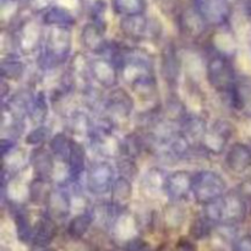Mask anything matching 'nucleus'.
Returning <instances> with one entry per match:
<instances>
[{"label":"nucleus","instance_id":"obj_1","mask_svg":"<svg viewBox=\"0 0 251 251\" xmlns=\"http://www.w3.org/2000/svg\"><path fill=\"white\" fill-rule=\"evenodd\" d=\"M43 46L38 56V66L43 70H51L63 65L71 58V28L47 27Z\"/></svg>","mask_w":251,"mask_h":251},{"label":"nucleus","instance_id":"obj_2","mask_svg":"<svg viewBox=\"0 0 251 251\" xmlns=\"http://www.w3.org/2000/svg\"><path fill=\"white\" fill-rule=\"evenodd\" d=\"M202 213L216 226H237L247 218L248 200L237 189H232L217 200L203 206Z\"/></svg>","mask_w":251,"mask_h":251},{"label":"nucleus","instance_id":"obj_3","mask_svg":"<svg viewBox=\"0 0 251 251\" xmlns=\"http://www.w3.org/2000/svg\"><path fill=\"white\" fill-rule=\"evenodd\" d=\"M205 60V75L207 83L217 91L220 95H225L234 85L237 80V71L232 63V56L215 50L207 43Z\"/></svg>","mask_w":251,"mask_h":251},{"label":"nucleus","instance_id":"obj_4","mask_svg":"<svg viewBox=\"0 0 251 251\" xmlns=\"http://www.w3.org/2000/svg\"><path fill=\"white\" fill-rule=\"evenodd\" d=\"M134 108V97L124 87L118 86L108 91L100 115L113 129L122 130L129 124Z\"/></svg>","mask_w":251,"mask_h":251},{"label":"nucleus","instance_id":"obj_5","mask_svg":"<svg viewBox=\"0 0 251 251\" xmlns=\"http://www.w3.org/2000/svg\"><path fill=\"white\" fill-rule=\"evenodd\" d=\"M119 31L127 41L134 43L157 42L163 36V25L156 17H147L145 14L122 17Z\"/></svg>","mask_w":251,"mask_h":251},{"label":"nucleus","instance_id":"obj_6","mask_svg":"<svg viewBox=\"0 0 251 251\" xmlns=\"http://www.w3.org/2000/svg\"><path fill=\"white\" fill-rule=\"evenodd\" d=\"M227 191V180L222 174L211 169H201L194 173L193 198L199 205H207Z\"/></svg>","mask_w":251,"mask_h":251},{"label":"nucleus","instance_id":"obj_7","mask_svg":"<svg viewBox=\"0 0 251 251\" xmlns=\"http://www.w3.org/2000/svg\"><path fill=\"white\" fill-rule=\"evenodd\" d=\"M235 125L227 118H218L208 126L200 150L206 157L220 156L227 150L228 144L234 136Z\"/></svg>","mask_w":251,"mask_h":251},{"label":"nucleus","instance_id":"obj_8","mask_svg":"<svg viewBox=\"0 0 251 251\" xmlns=\"http://www.w3.org/2000/svg\"><path fill=\"white\" fill-rule=\"evenodd\" d=\"M86 189L95 196H103L110 193L115 180V169L105 159H97L88 164L86 169Z\"/></svg>","mask_w":251,"mask_h":251},{"label":"nucleus","instance_id":"obj_9","mask_svg":"<svg viewBox=\"0 0 251 251\" xmlns=\"http://www.w3.org/2000/svg\"><path fill=\"white\" fill-rule=\"evenodd\" d=\"M42 26H44L43 22H37L33 19L20 20L15 29H11L16 42V48L24 54H32L39 50L43 46L46 33Z\"/></svg>","mask_w":251,"mask_h":251},{"label":"nucleus","instance_id":"obj_10","mask_svg":"<svg viewBox=\"0 0 251 251\" xmlns=\"http://www.w3.org/2000/svg\"><path fill=\"white\" fill-rule=\"evenodd\" d=\"M226 103L234 113L245 119H251V76L247 74L237 76L233 87L225 93Z\"/></svg>","mask_w":251,"mask_h":251},{"label":"nucleus","instance_id":"obj_11","mask_svg":"<svg viewBox=\"0 0 251 251\" xmlns=\"http://www.w3.org/2000/svg\"><path fill=\"white\" fill-rule=\"evenodd\" d=\"M176 27L181 37L188 41L195 42L207 34L210 25L193 5L180 10L176 14Z\"/></svg>","mask_w":251,"mask_h":251},{"label":"nucleus","instance_id":"obj_12","mask_svg":"<svg viewBox=\"0 0 251 251\" xmlns=\"http://www.w3.org/2000/svg\"><path fill=\"white\" fill-rule=\"evenodd\" d=\"M90 75L93 82L103 90H113L119 86L120 70L117 64L104 55L90 59Z\"/></svg>","mask_w":251,"mask_h":251},{"label":"nucleus","instance_id":"obj_13","mask_svg":"<svg viewBox=\"0 0 251 251\" xmlns=\"http://www.w3.org/2000/svg\"><path fill=\"white\" fill-rule=\"evenodd\" d=\"M161 75L169 90H176V85L180 78L181 70H183V61L176 43L172 41L167 42L161 53V61H159Z\"/></svg>","mask_w":251,"mask_h":251},{"label":"nucleus","instance_id":"obj_14","mask_svg":"<svg viewBox=\"0 0 251 251\" xmlns=\"http://www.w3.org/2000/svg\"><path fill=\"white\" fill-rule=\"evenodd\" d=\"M194 173L184 169L167 174L164 183V195L172 202H183L193 195Z\"/></svg>","mask_w":251,"mask_h":251},{"label":"nucleus","instance_id":"obj_15","mask_svg":"<svg viewBox=\"0 0 251 251\" xmlns=\"http://www.w3.org/2000/svg\"><path fill=\"white\" fill-rule=\"evenodd\" d=\"M194 6L202 15L210 27L228 25L232 14V5L229 0H194Z\"/></svg>","mask_w":251,"mask_h":251},{"label":"nucleus","instance_id":"obj_16","mask_svg":"<svg viewBox=\"0 0 251 251\" xmlns=\"http://www.w3.org/2000/svg\"><path fill=\"white\" fill-rule=\"evenodd\" d=\"M80 43L86 51L93 55H104L109 48L110 41L105 37V29L93 21L81 27Z\"/></svg>","mask_w":251,"mask_h":251},{"label":"nucleus","instance_id":"obj_17","mask_svg":"<svg viewBox=\"0 0 251 251\" xmlns=\"http://www.w3.org/2000/svg\"><path fill=\"white\" fill-rule=\"evenodd\" d=\"M225 166L237 176L247 173L251 168V147L240 141L229 145L225 152Z\"/></svg>","mask_w":251,"mask_h":251},{"label":"nucleus","instance_id":"obj_18","mask_svg":"<svg viewBox=\"0 0 251 251\" xmlns=\"http://www.w3.org/2000/svg\"><path fill=\"white\" fill-rule=\"evenodd\" d=\"M68 181L70 184H76L80 181L81 176L86 173L87 169V150L85 145L78 142L77 140L73 139L71 141L70 153H69L68 161Z\"/></svg>","mask_w":251,"mask_h":251},{"label":"nucleus","instance_id":"obj_19","mask_svg":"<svg viewBox=\"0 0 251 251\" xmlns=\"http://www.w3.org/2000/svg\"><path fill=\"white\" fill-rule=\"evenodd\" d=\"M54 161L55 157L53 156L49 147L47 149L46 146L34 147L28 157V163L37 178L47 179V180H51L54 174L55 169Z\"/></svg>","mask_w":251,"mask_h":251},{"label":"nucleus","instance_id":"obj_20","mask_svg":"<svg viewBox=\"0 0 251 251\" xmlns=\"http://www.w3.org/2000/svg\"><path fill=\"white\" fill-rule=\"evenodd\" d=\"M208 130L207 120L200 114H189L183 123L179 125L180 134L195 147L196 150L200 149L202 145L206 132Z\"/></svg>","mask_w":251,"mask_h":251},{"label":"nucleus","instance_id":"obj_21","mask_svg":"<svg viewBox=\"0 0 251 251\" xmlns=\"http://www.w3.org/2000/svg\"><path fill=\"white\" fill-rule=\"evenodd\" d=\"M129 86L132 93L142 102L152 103V104L161 103L158 100V81H157L154 73L144 74V75L139 76L134 81H131Z\"/></svg>","mask_w":251,"mask_h":251},{"label":"nucleus","instance_id":"obj_22","mask_svg":"<svg viewBox=\"0 0 251 251\" xmlns=\"http://www.w3.org/2000/svg\"><path fill=\"white\" fill-rule=\"evenodd\" d=\"M71 205H73L71 194H69L66 189L53 188L47 200L46 212L55 221L64 220L70 215Z\"/></svg>","mask_w":251,"mask_h":251},{"label":"nucleus","instance_id":"obj_23","mask_svg":"<svg viewBox=\"0 0 251 251\" xmlns=\"http://www.w3.org/2000/svg\"><path fill=\"white\" fill-rule=\"evenodd\" d=\"M58 234V226L53 217L44 212L34 226L32 245L38 249L48 248Z\"/></svg>","mask_w":251,"mask_h":251},{"label":"nucleus","instance_id":"obj_24","mask_svg":"<svg viewBox=\"0 0 251 251\" xmlns=\"http://www.w3.org/2000/svg\"><path fill=\"white\" fill-rule=\"evenodd\" d=\"M144 153H147V141L142 131L136 130L120 139V156L129 157L137 161V158H140Z\"/></svg>","mask_w":251,"mask_h":251},{"label":"nucleus","instance_id":"obj_25","mask_svg":"<svg viewBox=\"0 0 251 251\" xmlns=\"http://www.w3.org/2000/svg\"><path fill=\"white\" fill-rule=\"evenodd\" d=\"M190 113H189L188 107L184 103V100L174 91H172L169 96H167L166 102L163 104L164 119L179 127V125L185 120V118Z\"/></svg>","mask_w":251,"mask_h":251},{"label":"nucleus","instance_id":"obj_26","mask_svg":"<svg viewBox=\"0 0 251 251\" xmlns=\"http://www.w3.org/2000/svg\"><path fill=\"white\" fill-rule=\"evenodd\" d=\"M41 21L46 27H64L73 28L76 25V19L71 11L63 6H50L42 14Z\"/></svg>","mask_w":251,"mask_h":251},{"label":"nucleus","instance_id":"obj_27","mask_svg":"<svg viewBox=\"0 0 251 251\" xmlns=\"http://www.w3.org/2000/svg\"><path fill=\"white\" fill-rule=\"evenodd\" d=\"M167 174L163 169L154 167L149 169L145 173L141 180V189L146 195L158 196L164 194V183H166Z\"/></svg>","mask_w":251,"mask_h":251},{"label":"nucleus","instance_id":"obj_28","mask_svg":"<svg viewBox=\"0 0 251 251\" xmlns=\"http://www.w3.org/2000/svg\"><path fill=\"white\" fill-rule=\"evenodd\" d=\"M93 222H95V213H93L92 208H87L86 211L71 218L68 228H66V233L71 239L78 240L85 237L86 233L92 227Z\"/></svg>","mask_w":251,"mask_h":251},{"label":"nucleus","instance_id":"obj_29","mask_svg":"<svg viewBox=\"0 0 251 251\" xmlns=\"http://www.w3.org/2000/svg\"><path fill=\"white\" fill-rule=\"evenodd\" d=\"M110 201L119 207L126 208L130 200L132 199L134 188H132V180L125 178V176H118L113 183L110 189Z\"/></svg>","mask_w":251,"mask_h":251},{"label":"nucleus","instance_id":"obj_30","mask_svg":"<svg viewBox=\"0 0 251 251\" xmlns=\"http://www.w3.org/2000/svg\"><path fill=\"white\" fill-rule=\"evenodd\" d=\"M49 103H50V100H49V97L44 91H39L38 93L34 95L31 105H29L28 114H27V118L31 120L34 126L44 124L47 117H48Z\"/></svg>","mask_w":251,"mask_h":251},{"label":"nucleus","instance_id":"obj_31","mask_svg":"<svg viewBox=\"0 0 251 251\" xmlns=\"http://www.w3.org/2000/svg\"><path fill=\"white\" fill-rule=\"evenodd\" d=\"M1 78L5 81H17L24 77L26 73V64L16 55V54H9L4 56L1 60Z\"/></svg>","mask_w":251,"mask_h":251},{"label":"nucleus","instance_id":"obj_32","mask_svg":"<svg viewBox=\"0 0 251 251\" xmlns=\"http://www.w3.org/2000/svg\"><path fill=\"white\" fill-rule=\"evenodd\" d=\"M53 190L50 180L42 178H34L27 188V199L33 205H44L49 198V194Z\"/></svg>","mask_w":251,"mask_h":251},{"label":"nucleus","instance_id":"obj_33","mask_svg":"<svg viewBox=\"0 0 251 251\" xmlns=\"http://www.w3.org/2000/svg\"><path fill=\"white\" fill-rule=\"evenodd\" d=\"M71 141H73V137L69 136L68 132H56L51 136L48 142V147L55 159L66 163L69 153H70Z\"/></svg>","mask_w":251,"mask_h":251},{"label":"nucleus","instance_id":"obj_34","mask_svg":"<svg viewBox=\"0 0 251 251\" xmlns=\"http://www.w3.org/2000/svg\"><path fill=\"white\" fill-rule=\"evenodd\" d=\"M112 9L119 16H134L145 14L147 10L146 0H112Z\"/></svg>","mask_w":251,"mask_h":251},{"label":"nucleus","instance_id":"obj_35","mask_svg":"<svg viewBox=\"0 0 251 251\" xmlns=\"http://www.w3.org/2000/svg\"><path fill=\"white\" fill-rule=\"evenodd\" d=\"M215 228V223L202 213V215L198 216V217L193 221L189 233H190V237L193 238V239L202 240L210 237Z\"/></svg>","mask_w":251,"mask_h":251},{"label":"nucleus","instance_id":"obj_36","mask_svg":"<svg viewBox=\"0 0 251 251\" xmlns=\"http://www.w3.org/2000/svg\"><path fill=\"white\" fill-rule=\"evenodd\" d=\"M51 129L47 126L46 124L37 125L34 126L31 131H28L25 136V144L27 146L31 147H39V146H46L48 144L49 140L51 139Z\"/></svg>","mask_w":251,"mask_h":251},{"label":"nucleus","instance_id":"obj_37","mask_svg":"<svg viewBox=\"0 0 251 251\" xmlns=\"http://www.w3.org/2000/svg\"><path fill=\"white\" fill-rule=\"evenodd\" d=\"M117 171L119 176H125L130 180H134L139 176V166L136 163V159L119 156L117 158Z\"/></svg>","mask_w":251,"mask_h":251},{"label":"nucleus","instance_id":"obj_38","mask_svg":"<svg viewBox=\"0 0 251 251\" xmlns=\"http://www.w3.org/2000/svg\"><path fill=\"white\" fill-rule=\"evenodd\" d=\"M185 218V211L180 202H172L164 208V220L166 225L172 226V227H178L184 222Z\"/></svg>","mask_w":251,"mask_h":251},{"label":"nucleus","instance_id":"obj_39","mask_svg":"<svg viewBox=\"0 0 251 251\" xmlns=\"http://www.w3.org/2000/svg\"><path fill=\"white\" fill-rule=\"evenodd\" d=\"M149 244L141 238H132L127 240L124 245V251H147Z\"/></svg>","mask_w":251,"mask_h":251},{"label":"nucleus","instance_id":"obj_40","mask_svg":"<svg viewBox=\"0 0 251 251\" xmlns=\"http://www.w3.org/2000/svg\"><path fill=\"white\" fill-rule=\"evenodd\" d=\"M233 250L234 251H251V235L247 234L238 238L233 243Z\"/></svg>","mask_w":251,"mask_h":251},{"label":"nucleus","instance_id":"obj_41","mask_svg":"<svg viewBox=\"0 0 251 251\" xmlns=\"http://www.w3.org/2000/svg\"><path fill=\"white\" fill-rule=\"evenodd\" d=\"M235 189L247 199L248 202H251V176H247V178L243 179Z\"/></svg>","mask_w":251,"mask_h":251},{"label":"nucleus","instance_id":"obj_42","mask_svg":"<svg viewBox=\"0 0 251 251\" xmlns=\"http://www.w3.org/2000/svg\"><path fill=\"white\" fill-rule=\"evenodd\" d=\"M176 251H195V248L188 240H181L176 247Z\"/></svg>","mask_w":251,"mask_h":251},{"label":"nucleus","instance_id":"obj_43","mask_svg":"<svg viewBox=\"0 0 251 251\" xmlns=\"http://www.w3.org/2000/svg\"><path fill=\"white\" fill-rule=\"evenodd\" d=\"M244 10H245V14H247V16L251 20V0H245Z\"/></svg>","mask_w":251,"mask_h":251},{"label":"nucleus","instance_id":"obj_44","mask_svg":"<svg viewBox=\"0 0 251 251\" xmlns=\"http://www.w3.org/2000/svg\"><path fill=\"white\" fill-rule=\"evenodd\" d=\"M41 251H55L54 249H51V248H43V249H41Z\"/></svg>","mask_w":251,"mask_h":251}]
</instances>
